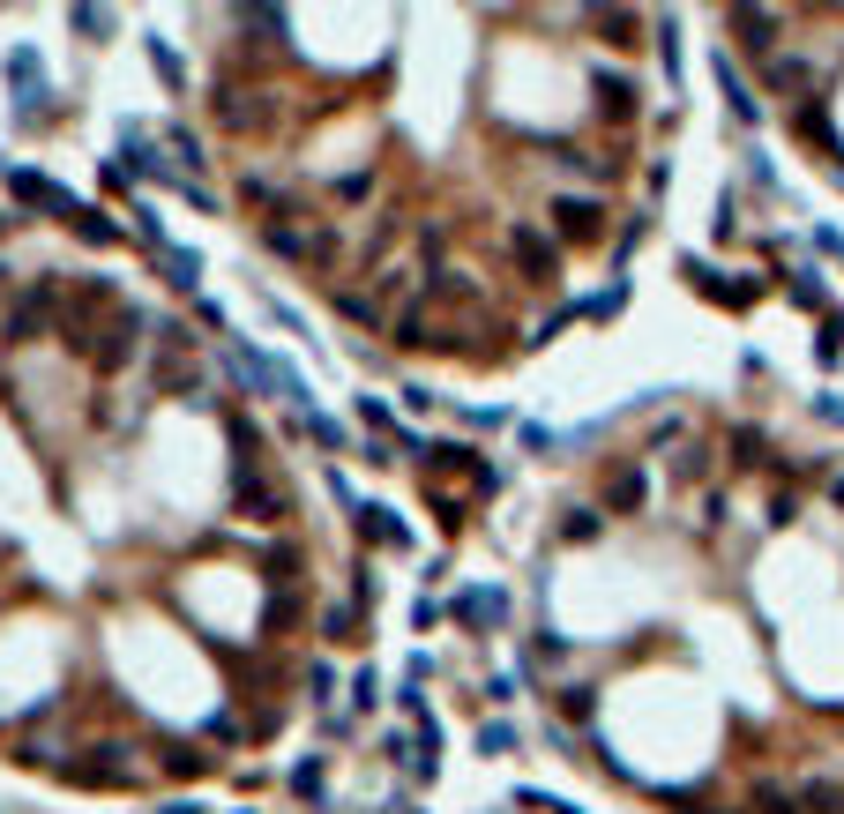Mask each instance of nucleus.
Wrapping results in <instances>:
<instances>
[{
	"label": "nucleus",
	"instance_id": "20",
	"mask_svg": "<svg viewBox=\"0 0 844 814\" xmlns=\"http://www.w3.org/2000/svg\"><path fill=\"white\" fill-rule=\"evenodd\" d=\"M322 628H329V636H337V643H359V613H351V605H337V613H329V620H322Z\"/></svg>",
	"mask_w": 844,
	"mask_h": 814
},
{
	"label": "nucleus",
	"instance_id": "16",
	"mask_svg": "<svg viewBox=\"0 0 844 814\" xmlns=\"http://www.w3.org/2000/svg\"><path fill=\"white\" fill-rule=\"evenodd\" d=\"M158 261H165V284H180V292H187V284L203 277V261H195V255H180V247H158Z\"/></svg>",
	"mask_w": 844,
	"mask_h": 814
},
{
	"label": "nucleus",
	"instance_id": "22",
	"mask_svg": "<svg viewBox=\"0 0 844 814\" xmlns=\"http://www.w3.org/2000/svg\"><path fill=\"white\" fill-rule=\"evenodd\" d=\"M560 531H568V538H598V515H591V509H576L568 523H560Z\"/></svg>",
	"mask_w": 844,
	"mask_h": 814
},
{
	"label": "nucleus",
	"instance_id": "14",
	"mask_svg": "<svg viewBox=\"0 0 844 814\" xmlns=\"http://www.w3.org/2000/svg\"><path fill=\"white\" fill-rule=\"evenodd\" d=\"M68 224L83 232L90 247H113V240H120V224H113V217H105V210H76V217H68Z\"/></svg>",
	"mask_w": 844,
	"mask_h": 814
},
{
	"label": "nucleus",
	"instance_id": "2",
	"mask_svg": "<svg viewBox=\"0 0 844 814\" xmlns=\"http://www.w3.org/2000/svg\"><path fill=\"white\" fill-rule=\"evenodd\" d=\"M135 329H142V314L127 300H113L105 314H97V329H90V344H83V359L97 367V374H120L127 359H135Z\"/></svg>",
	"mask_w": 844,
	"mask_h": 814
},
{
	"label": "nucleus",
	"instance_id": "18",
	"mask_svg": "<svg viewBox=\"0 0 844 814\" xmlns=\"http://www.w3.org/2000/svg\"><path fill=\"white\" fill-rule=\"evenodd\" d=\"M598 31H605V45H635V15H628V8H605Z\"/></svg>",
	"mask_w": 844,
	"mask_h": 814
},
{
	"label": "nucleus",
	"instance_id": "15",
	"mask_svg": "<svg viewBox=\"0 0 844 814\" xmlns=\"http://www.w3.org/2000/svg\"><path fill=\"white\" fill-rule=\"evenodd\" d=\"M359 531H367L374 546H404V523H396L389 509H359Z\"/></svg>",
	"mask_w": 844,
	"mask_h": 814
},
{
	"label": "nucleus",
	"instance_id": "12",
	"mask_svg": "<svg viewBox=\"0 0 844 814\" xmlns=\"http://www.w3.org/2000/svg\"><path fill=\"white\" fill-rule=\"evenodd\" d=\"M793 800H800L807 814H844V784H830V777H814V784H800Z\"/></svg>",
	"mask_w": 844,
	"mask_h": 814
},
{
	"label": "nucleus",
	"instance_id": "8",
	"mask_svg": "<svg viewBox=\"0 0 844 814\" xmlns=\"http://www.w3.org/2000/svg\"><path fill=\"white\" fill-rule=\"evenodd\" d=\"M553 217H560L568 240H598V232H605V202H591V195H560Z\"/></svg>",
	"mask_w": 844,
	"mask_h": 814
},
{
	"label": "nucleus",
	"instance_id": "21",
	"mask_svg": "<svg viewBox=\"0 0 844 814\" xmlns=\"http://www.w3.org/2000/svg\"><path fill=\"white\" fill-rule=\"evenodd\" d=\"M560 710H568V718L583 725V718H591V687H568V695H560Z\"/></svg>",
	"mask_w": 844,
	"mask_h": 814
},
{
	"label": "nucleus",
	"instance_id": "11",
	"mask_svg": "<svg viewBox=\"0 0 844 814\" xmlns=\"http://www.w3.org/2000/svg\"><path fill=\"white\" fill-rule=\"evenodd\" d=\"M732 31H740V45L770 53V38H777V15H770V8H732Z\"/></svg>",
	"mask_w": 844,
	"mask_h": 814
},
{
	"label": "nucleus",
	"instance_id": "13",
	"mask_svg": "<svg viewBox=\"0 0 844 814\" xmlns=\"http://www.w3.org/2000/svg\"><path fill=\"white\" fill-rule=\"evenodd\" d=\"M605 501H613L621 515L643 509V472H635V464H628V472H613V478H605Z\"/></svg>",
	"mask_w": 844,
	"mask_h": 814
},
{
	"label": "nucleus",
	"instance_id": "9",
	"mask_svg": "<svg viewBox=\"0 0 844 814\" xmlns=\"http://www.w3.org/2000/svg\"><path fill=\"white\" fill-rule=\"evenodd\" d=\"M8 187H15V202H38V210H53V217H76V202H68L53 179H38V172H15Z\"/></svg>",
	"mask_w": 844,
	"mask_h": 814
},
{
	"label": "nucleus",
	"instance_id": "23",
	"mask_svg": "<svg viewBox=\"0 0 844 814\" xmlns=\"http://www.w3.org/2000/svg\"><path fill=\"white\" fill-rule=\"evenodd\" d=\"M0 232H8V217H0Z\"/></svg>",
	"mask_w": 844,
	"mask_h": 814
},
{
	"label": "nucleus",
	"instance_id": "19",
	"mask_svg": "<svg viewBox=\"0 0 844 814\" xmlns=\"http://www.w3.org/2000/svg\"><path fill=\"white\" fill-rule=\"evenodd\" d=\"M165 770H172V777H203V770H210V755H195V747H172Z\"/></svg>",
	"mask_w": 844,
	"mask_h": 814
},
{
	"label": "nucleus",
	"instance_id": "5",
	"mask_svg": "<svg viewBox=\"0 0 844 814\" xmlns=\"http://www.w3.org/2000/svg\"><path fill=\"white\" fill-rule=\"evenodd\" d=\"M426 478H464V486H486V493H494V472L471 456L464 441H441V449H426Z\"/></svg>",
	"mask_w": 844,
	"mask_h": 814
},
{
	"label": "nucleus",
	"instance_id": "10",
	"mask_svg": "<svg viewBox=\"0 0 844 814\" xmlns=\"http://www.w3.org/2000/svg\"><path fill=\"white\" fill-rule=\"evenodd\" d=\"M598 113H605V120H635V83L628 75H605V68H598Z\"/></svg>",
	"mask_w": 844,
	"mask_h": 814
},
{
	"label": "nucleus",
	"instance_id": "1",
	"mask_svg": "<svg viewBox=\"0 0 844 814\" xmlns=\"http://www.w3.org/2000/svg\"><path fill=\"white\" fill-rule=\"evenodd\" d=\"M232 509L254 515V523H285L292 515V493H285V478L269 472L262 456H254V433L240 427V464H232Z\"/></svg>",
	"mask_w": 844,
	"mask_h": 814
},
{
	"label": "nucleus",
	"instance_id": "7",
	"mask_svg": "<svg viewBox=\"0 0 844 814\" xmlns=\"http://www.w3.org/2000/svg\"><path fill=\"white\" fill-rule=\"evenodd\" d=\"M508 255H516V269H523L531 284H553V247L531 232V224H516V232H508Z\"/></svg>",
	"mask_w": 844,
	"mask_h": 814
},
{
	"label": "nucleus",
	"instance_id": "4",
	"mask_svg": "<svg viewBox=\"0 0 844 814\" xmlns=\"http://www.w3.org/2000/svg\"><path fill=\"white\" fill-rule=\"evenodd\" d=\"M217 113H224V128H232V135H262L269 120H277V90H240V83H224Z\"/></svg>",
	"mask_w": 844,
	"mask_h": 814
},
{
	"label": "nucleus",
	"instance_id": "3",
	"mask_svg": "<svg viewBox=\"0 0 844 814\" xmlns=\"http://www.w3.org/2000/svg\"><path fill=\"white\" fill-rule=\"evenodd\" d=\"M53 314H60V277H38L23 300L8 306V322H0V337L8 344H38L45 329H53Z\"/></svg>",
	"mask_w": 844,
	"mask_h": 814
},
{
	"label": "nucleus",
	"instance_id": "17",
	"mask_svg": "<svg viewBox=\"0 0 844 814\" xmlns=\"http://www.w3.org/2000/svg\"><path fill=\"white\" fill-rule=\"evenodd\" d=\"M718 83H725V97H732V113H740V120L755 128V120H762V105H755V97H748V90H740V75H732L725 60H718Z\"/></svg>",
	"mask_w": 844,
	"mask_h": 814
},
{
	"label": "nucleus",
	"instance_id": "6",
	"mask_svg": "<svg viewBox=\"0 0 844 814\" xmlns=\"http://www.w3.org/2000/svg\"><path fill=\"white\" fill-rule=\"evenodd\" d=\"M269 247L292 255V261H322V269H329V261H337V232H329V224H307V232H285V224H277Z\"/></svg>",
	"mask_w": 844,
	"mask_h": 814
}]
</instances>
